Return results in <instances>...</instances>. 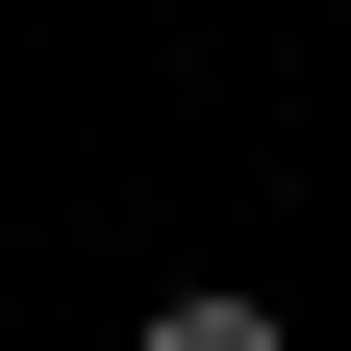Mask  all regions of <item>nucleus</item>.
Returning <instances> with one entry per match:
<instances>
[{
    "instance_id": "obj_1",
    "label": "nucleus",
    "mask_w": 351,
    "mask_h": 351,
    "mask_svg": "<svg viewBox=\"0 0 351 351\" xmlns=\"http://www.w3.org/2000/svg\"><path fill=\"white\" fill-rule=\"evenodd\" d=\"M125 351H301V326H276V301H226V276H176V301H151Z\"/></svg>"
}]
</instances>
